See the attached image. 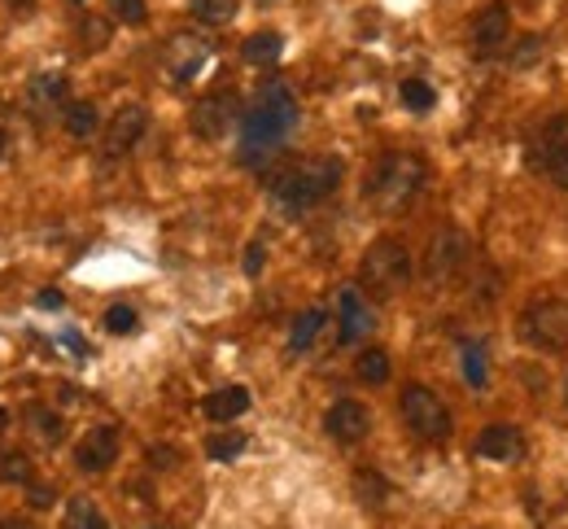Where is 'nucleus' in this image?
Listing matches in <instances>:
<instances>
[{
	"instance_id": "obj_2",
	"label": "nucleus",
	"mask_w": 568,
	"mask_h": 529,
	"mask_svg": "<svg viewBox=\"0 0 568 529\" xmlns=\"http://www.w3.org/2000/svg\"><path fill=\"white\" fill-rule=\"evenodd\" d=\"M342 184V158H307L298 162L294 171H284L275 184H271V206L284 214V219H298L307 214L311 206H320L324 197H333Z\"/></svg>"
},
{
	"instance_id": "obj_7",
	"label": "nucleus",
	"mask_w": 568,
	"mask_h": 529,
	"mask_svg": "<svg viewBox=\"0 0 568 529\" xmlns=\"http://www.w3.org/2000/svg\"><path fill=\"white\" fill-rule=\"evenodd\" d=\"M324 429H329L333 442L355 446V442L368 438V429H372V411H368L359 398H337V403L324 411Z\"/></svg>"
},
{
	"instance_id": "obj_40",
	"label": "nucleus",
	"mask_w": 568,
	"mask_h": 529,
	"mask_svg": "<svg viewBox=\"0 0 568 529\" xmlns=\"http://www.w3.org/2000/svg\"><path fill=\"white\" fill-rule=\"evenodd\" d=\"M5 429H10V411H5V407H0V433H5Z\"/></svg>"
},
{
	"instance_id": "obj_37",
	"label": "nucleus",
	"mask_w": 568,
	"mask_h": 529,
	"mask_svg": "<svg viewBox=\"0 0 568 529\" xmlns=\"http://www.w3.org/2000/svg\"><path fill=\"white\" fill-rule=\"evenodd\" d=\"M36 303H40V307H53V311H58V307H62L66 298H62L58 290H45V294H36Z\"/></svg>"
},
{
	"instance_id": "obj_6",
	"label": "nucleus",
	"mask_w": 568,
	"mask_h": 529,
	"mask_svg": "<svg viewBox=\"0 0 568 529\" xmlns=\"http://www.w3.org/2000/svg\"><path fill=\"white\" fill-rule=\"evenodd\" d=\"M520 333L542 346V350H564L568 346V303L564 298H538L520 316Z\"/></svg>"
},
{
	"instance_id": "obj_42",
	"label": "nucleus",
	"mask_w": 568,
	"mask_h": 529,
	"mask_svg": "<svg viewBox=\"0 0 568 529\" xmlns=\"http://www.w3.org/2000/svg\"><path fill=\"white\" fill-rule=\"evenodd\" d=\"M564 398H568V385H564Z\"/></svg>"
},
{
	"instance_id": "obj_29",
	"label": "nucleus",
	"mask_w": 568,
	"mask_h": 529,
	"mask_svg": "<svg viewBox=\"0 0 568 529\" xmlns=\"http://www.w3.org/2000/svg\"><path fill=\"white\" fill-rule=\"evenodd\" d=\"M542 53H546L542 36H520V40H516V49H511V71H529Z\"/></svg>"
},
{
	"instance_id": "obj_15",
	"label": "nucleus",
	"mask_w": 568,
	"mask_h": 529,
	"mask_svg": "<svg viewBox=\"0 0 568 529\" xmlns=\"http://www.w3.org/2000/svg\"><path fill=\"white\" fill-rule=\"evenodd\" d=\"M201 411H206V420H219V425H223V420H236V416L249 411V390H245V385H223V390L206 394Z\"/></svg>"
},
{
	"instance_id": "obj_34",
	"label": "nucleus",
	"mask_w": 568,
	"mask_h": 529,
	"mask_svg": "<svg viewBox=\"0 0 568 529\" xmlns=\"http://www.w3.org/2000/svg\"><path fill=\"white\" fill-rule=\"evenodd\" d=\"M110 10H114V19L119 23H145V0H110Z\"/></svg>"
},
{
	"instance_id": "obj_11",
	"label": "nucleus",
	"mask_w": 568,
	"mask_h": 529,
	"mask_svg": "<svg viewBox=\"0 0 568 529\" xmlns=\"http://www.w3.org/2000/svg\"><path fill=\"white\" fill-rule=\"evenodd\" d=\"M232 119H236V101L232 97H223V93H210V97H201L197 106H193V132L201 136V140H223L227 136V127H232Z\"/></svg>"
},
{
	"instance_id": "obj_33",
	"label": "nucleus",
	"mask_w": 568,
	"mask_h": 529,
	"mask_svg": "<svg viewBox=\"0 0 568 529\" xmlns=\"http://www.w3.org/2000/svg\"><path fill=\"white\" fill-rule=\"evenodd\" d=\"M136 324H140V320H136V311H132V307H123V303L106 311V329H110L114 337H123V333H136Z\"/></svg>"
},
{
	"instance_id": "obj_4",
	"label": "nucleus",
	"mask_w": 568,
	"mask_h": 529,
	"mask_svg": "<svg viewBox=\"0 0 568 529\" xmlns=\"http://www.w3.org/2000/svg\"><path fill=\"white\" fill-rule=\"evenodd\" d=\"M359 281H363V290L376 294V298L403 294L407 281H411V254H407V245L394 241V236L372 241V249H368L363 262H359Z\"/></svg>"
},
{
	"instance_id": "obj_27",
	"label": "nucleus",
	"mask_w": 568,
	"mask_h": 529,
	"mask_svg": "<svg viewBox=\"0 0 568 529\" xmlns=\"http://www.w3.org/2000/svg\"><path fill=\"white\" fill-rule=\"evenodd\" d=\"M0 481L32 485V459L23 451H0Z\"/></svg>"
},
{
	"instance_id": "obj_19",
	"label": "nucleus",
	"mask_w": 568,
	"mask_h": 529,
	"mask_svg": "<svg viewBox=\"0 0 568 529\" xmlns=\"http://www.w3.org/2000/svg\"><path fill=\"white\" fill-rule=\"evenodd\" d=\"M320 329H324V311H320V307H311V311H302V316L294 320V333H289V350H294V355H307Z\"/></svg>"
},
{
	"instance_id": "obj_1",
	"label": "nucleus",
	"mask_w": 568,
	"mask_h": 529,
	"mask_svg": "<svg viewBox=\"0 0 568 529\" xmlns=\"http://www.w3.org/2000/svg\"><path fill=\"white\" fill-rule=\"evenodd\" d=\"M294 123H298V101H294V93L284 88V84H271V88L258 97V106L245 114V123H240V158H245V162L267 158L271 149L284 145V136L294 132Z\"/></svg>"
},
{
	"instance_id": "obj_26",
	"label": "nucleus",
	"mask_w": 568,
	"mask_h": 529,
	"mask_svg": "<svg viewBox=\"0 0 568 529\" xmlns=\"http://www.w3.org/2000/svg\"><path fill=\"white\" fill-rule=\"evenodd\" d=\"M542 171H546V180H551L555 188H568V140H555V145L546 149Z\"/></svg>"
},
{
	"instance_id": "obj_30",
	"label": "nucleus",
	"mask_w": 568,
	"mask_h": 529,
	"mask_svg": "<svg viewBox=\"0 0 568 529\" xmlns=\"http://www.w3.org/2000/svg\"><path fill=\"white\" fill-rule=\"evenodd\" d=\"M79 45H84L88 53L106 49V45H110V23H106V19H84V23H79Z\"/></svg>"
},
{
	"instance_id": "obj_16",
	"label": "nucleus",
	"mask_w": 568,
	"mask_h": 529,
	"mask_svg": "<svg viewBox=\"0 0 568 529\" xmlns=\"http://www.w3.org/2000/svg\"><path fill=\"white\" fill-rule=\"evenodd\" d=\"M337 307H342V342H359L372 329V311H368L363 294L359 290H342Z\"/></svg>"
},
{
	"instance_id": "obj_38",
	"label": "nucleus",
	"mask_w": 568,
	"mask_h": 529,
	"mask_svg": "<svg viewBox=\"0 0 568 529\" xmlns=\"http://www.w3.org/2000/svg\"><path fill=\"white\" fill-rule=\"evenodd\" d=\"M0 529H36L27 516H5V520H0Z\"/></svg>"
},
{
	"instance_id": "obj_41",
	"label": "nucleus",
	"mask_w": 568,
	"mask_h": 529,
	"mask_svg": "<svg viewBox=\"0 0 568 529\" xmlns=\"http://www.w3.org/2000/svg\"><path fill=\"white\" fill-rule=\"evenodd\" d=\"M0 149H5V132H0Z\"/></svg>"
},
{
	"instance_id": "obj_28",
	"label": "nucleus",
	"mask_w": 568,
	"mask_h": 529,
	"mask_svg": "<svg viewBox=\"0 0 568 529\" xmlns=\"http://www.w3.org/2000/svg\"><path fill=\"white\" fill-rule=\"evenodd\" d=\"M398 97H403V106L407 110H416V114H424V110H433V88L424 84V79H403V88H398Z\"/></svg>"
},
{
	"instance_id": "obj_13",
	"label": "nucleus",
	"mask_w": 568,
	"mask_h": 529,
	"mask_svg": "<svg viewBox=\"0 0 568 529\" xmlns=\"http://www.w3.org/2000/svg\"><path fill=\"white\" fill-rule=\"evenodd\" d=\"M114 459H119V433H114L110 425L88 429V433L79 438V446H75V464H79V472H106Z\"/></svg>"
},
{
	"instance_id": "obj_8",
	"label": "nucleus",
	"mask_w": 568,
	"mask_h": 529,
	"mask_svg": "<svg viewBox=\"0 0 568 529\" xmlns=\"http://www.w3.org/2000/svg\"><path fill=\"white\" fill-rule=\"evenodd\" d=\"M468 40H472V53H481V58H490V53H498L507 40H511V14H507V5H485L477 19H472V27H468Z\"/></svg>"
},
{
	"instance_id": "obj_12",
	"label": "nucleus",
	"mask_w": 568,
	"mask_h": 529,
	"mask_svg": "<svg viewBox=\"0 0 568 529\" xmlns=\"http://www.w3.org/2000/svg\"><path fill=\"white\" fill-rule=\"evenodd\" d=\"M524 433L511 429V425H485L477 433V455L481 459H494V464H520L524 459Z\"/></svg>"
},
{
	"instance_id": "obj_21",
	"label": "nucleus",
	"mask_w": 568,
	"mask_h": 529,
	"mask_svg": "<svg viewBox=\"0 0 568 529\" xmlns=\"http://www.w3.org/2000/svg\"><path fill=\"white\" fill-rule=\"evenodd\" d=\"M66 529H110V520L101 516V507L92 499H71L66 503Z\"/></svg>"
},
{
	"instance_id": "obj_14",
	"label": "nucleus",
	"mask_w": 568,
	"mask_h": 529,
	"mask_svg": "<svg viewBox=\"0 0 568 529\" xmlns=\"http://www.w3.org/2000/svg\"><path fill=\"white\" fill-rule=\"evenodd\" d=\"M206 58H210V49L201 45V40H193V36H180L175 45H171V79L175 84H188V79H197L201 75V66H206Z\"/></svg>"
},
{
	"instance_id": "obj_9",
	"label": "nucleus",
	"mask_w": 568,
	"mask_h": 529,
	"mask_svg": "<svg viewBox=\"0 0 568 529\" xmlns=\"http://www.w3.org/2000/svg\"><path fill=\"white\" fill-rule=\"evenodd\" d=\"M145 127H149V114H145V106H123L114 119H110V127H106V158H123V153H132L140 140H145Z\"/></svg>"
},
{
	"instance_id": "obj_10",
	"label": "nucleus",
	"mask_w": 568,
	"mask_h": 529,
	"mask_svg": "<svg viewBox=\"0 0 568 529\" xmlns=\"http://www.w3.org/2000/svg\"><path fill=\"white\" fill-rule=\"evenodd\" d=\"M468 258V241H464V232H455V227H446V232H437L433 236V245H429V258H424V272H429V281H450L455 272H459V262Z\"/></svg>"
},
{
	"instance_id": "obj_3",
	"label": "nucleus",
	"mask_w": 568,
	"mask_h": 529,
	"mask_svg": "<svg viewBox=\"0 0 568 529\" xmlns=\"http://www.w3.org/2000/svg\"><path fill=\"white\" fill-rule=\"evenodd\" d=\"M424 188V162L416 153H385L368 175V201L381 214H398L411 206V197Z\"/></svg>"
},
{
	"instance_id": "obj_17",
	"label": "nucleus",
	"mask_w": 568,
	"mask_h": 529,
	"mask_svg": "<svg viewBox=\"0 0 568 529\" xmlns=\"http://www.w3.org/2000/svg\"><path fill=\"white\" fill-rule=\"evenodd\" d=\"M280 53H284V36L280 32H254L240 45V58L254 62V66H271V62H280Z\"/></svg>"
},
{
	"instance_id": "obj_5",
	"label": "nucleus",
	"mask_w": 568,
	"mask_h": 529,
	"mask_svg": "<svg viewBox=\"0 0 568 529\" xmlns=\"http://www.w3.org/2000/svg\"><path fill=\"white\" fill-rule=\"evenodd\" d=\"M398 407H403V420H407V429L416 438H424V442L450 438V411H446V403L429 385H407Z\"/></svg>"
},
{
	"instance_id": "obj_31",
	"label": "nucleus",
	"mask_w": 568,
	"mask_h": 529,
	"mask_svg": "<svg viewBox=\"0 0 568 529\" xmlns=\"http://www.w3.org/2000/svg\"><path fill=\"white\" fill-rule=\"evenodd\" d=\"M464 377L472 390H485L490 385V372H485V355L477 346H464Z\"/></svg>"
},
{
	"instance_id": "obj_18",
	"label": "nucleus",
	"mask_w": 568,
	"mask_h": 529,
	"mask_svg": "<svg viewBox=\"0 0 568 529\" xmlns=\"http://www.w3.org/2000/svg\"><path fill=\"white\" fill-rule=\"evenodd\" d=\"M62 123H66V132H71L75 140H88V136L97 132L101 114H97V106H92V101H71V106H66V114H62Z\"/></svg>"
},
{
	"instance_id": "obj_23",
	"label": "nucleus",
	"mask_w": 568,
	"mask_h": 529,
	"mask_svg": "<svg viewBox=\"0 0 568 529\" xmlns=\"http://www.w3.org/2000/svg\"><path fill=\"white\" fill-rule=\"evenodd\" d=\"M245 446H249V438L240 429H219V433L206 438V455L210 459H236Z\"/></svg>"
},
{
	"instance_id": "obj_36",
	"label": "nucleus",
	"mask_w": 568,
	"mask_h": 529,
	"mask_svg": "<svg viewBox=\"0 0 568 529\" xmlns=\"http://www.w3.org/2000/svg\"><path fill=\"white\" fill-rule=\"evenodd\" d=\"M258 268H262V245H249V254H245V272L258 276Z\"/></svg>"
},
{
	"instance_id": "obj_39",
	"label": "nucleus",
	"mask_w": 568,
	"mask_h": 529,
	"mask_svg": "<svg viewBox=\"0 0 568 529\" xmlns=\"http://www.w3.org/2000/svg\"><path fill=\"white\" fill-rule=\"evenodd\" d=\"M10 10H18V14H32V0H10Z\"/></svg>"
},
{
	"instance_id": "obj_25",
	"label": "nucleus",
	"mask_w": 568,
	"mask_h": 529,
	"mask_svg": "<svg viewBox=\"0 0 568 529\" xmlns=\"http://www.w3.org/2000/svg\"><path fill=\"white\" fill-rule=\"evenodd\" d=\"M62 97H66V79H62L58 71L32 79V101H36V106H58Z\"/></svg>"
},
{
	"instance_id": "obj_20",
	"label": "nucleus",
	"mask_w": 568,
	"mask_h": 529,
	"mask_svg": "<svg viewBox=\"0 0 568 529\" xmlns=\"http://www.w3.org/2000/svg\"><path fill=\"white\" fill-rule=\"evenodd\" d=\"M390 372H394V368H390V355H385V350H376V346H372V350H363V355L355 359V377H359L363 385H385V381H390Z\"/></svg>"
},
{
	"instance_id": "obj_32",
	"label": "nucleus",
	"mask_w": 568,
	"mask_h": 529,
	"mask_svg": "<svg viewBox=\"0 0 568 529\" xmlns=\"http://www.w3.org/2000/svg\"><path fill=\"white\" fill-rule=\"evenodd\" d=\"M32 429H36L45 442H62V416L49 411V407H32Z\"/></svg>"
},
{
	"instance_id": "obj_24",
	"label": "nucleus",
	"mask_w": 568,
	"mask_h": 529,
	"mask_svg": "<svg viewBox=\"0 0 568 529\" xmlns=\"http://www.w3.org/2000/svg\"><path fill=\"white\" fill-rule=\"evenodd\" d=\"M188 10L197 23H210V27H223L236 19V0H188Z\"/></svg>"
},
{
	"instance_id": "obj_22",
	"label": "nucleus",
	"mask_w": 568,
	"mask_h": 529,
	"mask_svg": "<svg viewBox=\"0 0 568 529\" xmlns=\"http://www.w3.org/2000/svg\"><path fill=\"white\" fill-rule=\"evenodd\" d=\"M355 494H359L363 507H381L390 499V481L381 472H372V468H359L355 472Z\"/></svg>"
},
{
	"instance_id": "obj_35",
	"label": "nucleus",
	"mask_w": 568,
	"mask_h": 529,
	"mask_svg": "<svg viewBox=\"0 0 568 529\" xmlns=\"http://www.w3.org/2000/svg\"><path fill=\"white\" fill-rule=\"evenodd\" d=\"M27 499H32V507H49L58 494H53V485H40V481H32V485H27Z\"/></svg>"
}]
</instances>
